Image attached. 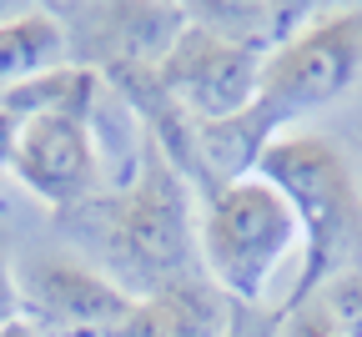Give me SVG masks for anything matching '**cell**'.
Listing matches in <instances>:
<instances>
[{
	"mask_svg": "<svg viewBox=\"0 0 362 337\" xmlns=\"http://www.w3.org/2000/svg\"><path fill=\"white\" fill-rule=\"evenodd\" d=\"M71 217H90V236L101 247L106 277L131 297H151L171 282L202 277L192 186L156 152V141H141V166L116 197H96Z\"/></svg>",
	"mask_w": 362,
	"mask_h": 337,
	"instance_id": "1",
	"label": "cell"
},
{
	"mask_svg": "<svg viewBox=\"0 0 362 337\" xmlns=\"http://www.w3.org/2000/svg\"><path fill=\"white\" fill-rule=\"evenodd\" d=\"M86 16L90 40L76 61L90 71H156L187 30V6H96Z\"/></svg>",
	"mask_w": 362,
	"mask_h": 337,
	"instance_id": "8",
	"label": "cell"
},
{
	"mask_svg": "<svg viewBox=\"0 0 362 337\" xmlns=\"http://www.w3.org/2000/svg\"><path fill=\"white\" fill-rule=\"evenodd\" d=\"M307 302L322 307V317L332 322V332H337V337H362V262H357V267L332 272V277H327V282L307 297Z\"/></svg>",
	"mask_w": 362,
	"mask_h": 337,
	"instance_id": "11",
	"label": "cell"
},
{
	"mask_svg": "<svg viewBox=\"0 0 362 337\" xmlns=\"http://www.w3.org/2000/svg\"><path fill=\"white\" fill-rule=\"evenodd\" d=\"M0 212H6V202H0Z\"/></svg>",
	"mask_w": 362,
	"mask_h": 337,
	"instance_id": "16",
	"label": "cell"
},
{
	"mask_svg": "<svg viewBox=\"0 0 362 337\" xmlns=\"http://www.w3.org/2000/svg\"><path fill=\"white\" fill-rule=\"evenodd\" d=\"M282 337H337V332H332V322L322 317L317 302H302V307L282 312Z\"/></svg>",
	"mask_w": 362,
	"mask_h": 337,
	"instance_id": "13",
	"label": "cell"
},
{
	"mask_svg": "<svg viewBox=\"0 0 362 337\" xmlns=\"http://www.w3.org/2000/svg\"><path fill=\"white\" fill-rule=\"evenodd\" d=\"M21 116H11L6 106H0V171H11V161H16V141H21Z\"/></svg>",
	"mask_w": 362,
	"mask_h": 337,
	"instance_id": "14",
	"label": "cell"
},
{
	"mask_svg": "<svg viewBox=\"0 0 362 337\" xmlns=\"http://www.w3.org/2000/svg\"><path fill=\"white\" fill-rule=\"evenodd\" d=\"M0 337H45V332H40V327H35L30 317H21V322H11V327L0 332Z\"/></svg>",
	"mask_w": 362,
	"mask_h": 337,
	"instance_id": "15",
	"label": "cell"
},
{
	"mask_svg": "<svg viewBox=\"0 0 362 337\" xmlns=\"http://www.w3.org/2000/svg\"><path fill=\"white\" fill-rule=\"evenodd\" d=\"M25 317V297H21V277H16V262H11V247L0 236V332L11 322Z\"/></svg>",
	"mask_w": 362,
	"mask_h": 337,
	"instance_id": "12",
	"label": "cell"
},
{
	"mask_svg": "<svg viewBox=\"0 0 362 337\" xmlns=\"http://www.w3.org/2000/svg\"><path fill=\"white\" fill-rule=\"evenodd\" d=\"M357 71H362V11L317 16L302 35H292L282 51L267 56L252 111L282 136L297 116L337 101L357 81Z\"/></svg>",
	"mask_w": 362,
	"mask_h": 337,
	"instance_id": "4",
	"label": "cell"
},
{
	"mask_svg": "<svg viewBox=\"0 0 362 337\" xmlns=\"http://www.w3.org/2000/svg\"><path fill=\"white\" fill-rule=\"evenodd\" d=\"M262 66H267V56H257L252 45H242V40L187 16V30L176 35L166 61L156 66V86L197 126H211V121L242 116L257 101Z\"/></svg>",
	"mask_w": 362,
	"mask_h": 337,
	"instance_id": "5",
	"label": "cell"
},
{
	"mask_svg": "<svg viewBox=\"0 0 362 337\" xmlns=\"http://www.w3.org/2000/svg\"><path fill=\"white\" fill-rule=\"evenodd\" d=\"M66 61H71V35L56 11H25L0 21V96Z\"/></svg>",
	"mask_w": 362,
	"mask_h": 337,
	"instance_id": "10",
	"label": "cell"
},
{
	"mask_svg": "<svg viewBox=\"0 0 362 337\" xmlns=\"http://www.w3.org/2000/svg\"><path fill=\"white\" fill-rule=\"evenodd\" d=\"M257 176L282 191L302 227V272L282 307L292 312L332 272L362 262V191L347 156L322 136H277L262 152Z\"/></svg>",
	"mask_w": 362,
	"mask_h": 337,
	"instance_id": "2",
	"label": "cell"
},
{
	"mask_svg": "<svg viewBox=\"0 0 362 337\" xmlns=\"http://www.w3.org/2000/svg\"><path fill=\"white\" fill-rule=\"evenodd\" d=\"M197 242H202V277L216 292L232 307H262L272 277L302 247V227L277 186L247 176L206 197Z\"/></svg>",
	"mask_w": 362,
	"mask_h": 337,
	"instance_id": "3",
	"label": "cell"
},
{
	"mask_svg": "<svg viewBox=\"0 0 362 337\" xmlns=\"http://www.w3.org/2000/svg\"><path fill=\"white\" fill-rule=\"evenodd\" d=\"M21 297L30 307V322L56 337H111L136 302L106 272L71 262V257L35 262L21 277Z\"/></svg>",
	"mask_w": 362,
	"mask_h": 337,
	"instance_id": "7",
	"label": "cell"
},
{
	"mask_svg": "<svg viewBox=\"0 0 362 337\" xmlns=\"http://www.w3.org/2000/svg\"><path fill=\"white\" fill-rule=\"evenodd\" d=\"M232 312L237 307L206 277H187L151 297H136L111 337H226L232 332Z\"/></svg>",
	"mask_w": 362,
	"mask_h": 337,
	"instance_id": "9",
	"label": "cell"
},
{
	"mask_svg": "<svg viewBox=\"0 0 362 337\" xmlns=\"http://www.w3.org/2000/svg\"><path fill=\"white\" fill-rule=\"evenodd\" d=\"M101 147L96 111H45L21 126L11 176L51 212L71 217L76 207L101 197Z\"/></svg>",
	"mask_w": 362,
	"mask_h": 337,
	"instance_id": "6",
	"label": "cell"
}]
</instances>
